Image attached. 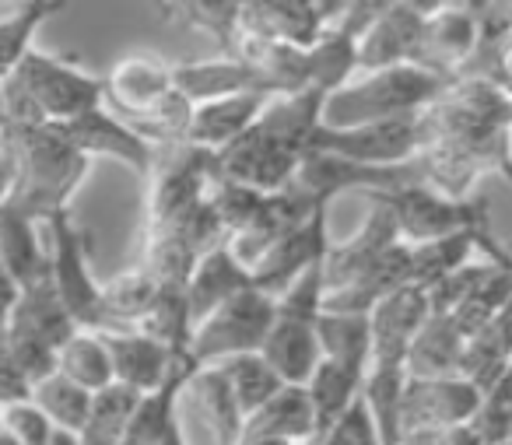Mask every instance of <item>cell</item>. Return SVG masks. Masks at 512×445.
I'll list each match as a JSON object with an SVG mask.
<instances>
[{"mask_svg":"<svg viewBox=\"0 0 512 445\" xmlns=\"http://www.w3.org/2000/svg\"><path fill=\"white\" fill-rule=\"evenodd\" d=\"M362 382H365V375L355 372V368L337 365V361H330V358L320 361L313 379L306 382L309 403H313V414H316V435L334 428V424L362 400Z\"/></svg>","mask_w":512,"mask_h":445,"instance_id":"cell-28","label":"cell"},{"mask_svg":"<svg viewBox=\"0 0 512 445\" xmlns=\"http://www.w3.org/2000/svg\"><path fill=\"white\" fill-rule=\"evenodd\" d=\"M172 81L176 92L183 95L190 106H207V102L232 99V95H249V92H267V85L249 71L246 64L232 57H207V60H183L172 64Z\"/></svg>","mask_w":512,"mask_h":445,"instance_id":"cell-19","label":"cell"},{"mask_svg":"<svg viewBox=\"0 0 512 445\" xmlns=\"http://www.w3.org/2000/svg\"><path fill=\"white\" fill-rule=\"evenodd\" d=\"M67 4L64 0H29L22 8H15L8 18H0V81H11L15 71L25 64L32 50H36V32L46 25V18L60 15Z\"/></svg>","mask_w":512,"mask_h":445,"instance_id":"cell-29","label":"cell"},{"mask_svg":"<svg viewBox=\"0 0 512 445\" xmlns=\"http://www.w3.org/2000/svg\"><path fill=\"white\" fill-rule=\"evenodd\" d=\"M477 428V435L484 438V445H502L512 438V368L491 393H484V403L477 410V417L470 421Z\"/></svg>","mask_w":512,"mask_h":445,"instance_id":"cell-38","label":"cell"},{"mask_svg":"<svg viewBox=\"0 0 512 445\" xmlns=\"http://www.w3.org/2000/svg\"><path fill=\"white\" fill-rule=\"evenodd\" d=\"M50 445H81V438L74 435V431H53V438H50Z\"/></svg>","mask_w":512,"mask_h":445,"instance_id":"cell-47","label":"cell"},{"mask_svg":"<svg viewBox=\"0 0 512 445\" xmlns=\"http://www.w3.org/2000/svg\"><path fill=\"white\" fill-rule=\"evenodd\" d=\"M320 347L323 358L337 361V365H348L355 372H369L372 358V323L369 316H351V312H320Z\"/></svg>","mask_w":512,"mask_h":445,"instance_id":"cell-32","label":"cell"},{"mask_svg":"<svg viewBox=\"0 0 512 445\" xmlns=\"http://www.w3.org/2000/svg\"><path fill=\"white\" fill-rule=\"evenodd\" d=\"M253 288V274L242 267L232 256V249L218 246L207 256H200L197 267H193L190 281H186V298H190V316H193V330L197 323H204L221 302L235 298L239 291Z\"/></svg>","mask_w":512,"mask_h":445,"instance_id":"cell-24","label":"cell"},{"mask_svg":"<svg viewBox=\"0 0 512 445\" xmlns=\"http://www.w3.org/2000/svg\"><path fill=\"white\" fill-rule=\"evenodd\" d=\"M99 333L109 351V365H113V386H123L137 396L162 386L179 358L162 340H155L144 330H99Z\"/></svg>","mask_w":512,"mask_h":445,"instance_id":"cell-18","label":"cell"},{"mask_svg":"<svg viewBox=\"0 0 512 445\" xmlns=\"http://www.w3.org/2000/svg\"><path fill=\"white\" fill-rule=\"evenodd\" d=\"M463 333L449 316H432L407 351V375L411 379H449L460 372Z\"/></svg>","mask_w":512,"mask_h":445,"instance_id":"cell-27","label":"cell"},{"mask_svg":"<svg viewBox=\"0 0 512 445\" xmlns=\"http://www.w3.org/2000/svg\"><path fill=\"white\" fill-rule=\"evenodd\" d=\"M320 316H309V312H295V309H281L274 302V323L267 333L264 354L267 365L278 372V379L285 386H302L313 379V372L323 361V347H320V333H316Z\"/></svg>","mask_w":512,"mask_h":445,"instance_id":"cell-15","label":"cell"},{"mask_svg":"<svg viewBox=\"0 0 512 445\" xmlns=\"http://www.w3.org/2000/svg\"><path fill=\"white\" fill-rule=\"evenodd\" d=\"M162 295V281L148 267H130L102 281V312H106V330H137L155 309Z\"/></svg>","mask_w":512,"mask_h":445,"instance_id":"cell-26","label":"cell"},{"mask_svg":"<svg viewBox=\"0 0 512 445\" xmlns=\"http://www.w3.org/2000/svg\"><path fill=\"white\" fill-rule=\"evenodd\" d=\"M481 39V4H432L421 36L418 67L456 78Z\"/></svg>","mask_w":512,"mask_h":445,"instance_id":"cell-13","label":"cell"},{"mask_svg":"<svg viewBox=\"0 0 512 445\" xmlns=\"http://www.w3.org/2000/svg\"><path fill=\"white\" fill-rule=\"evenodd\" d=\"M8 323L36 333V337L46 340L53 351H60V344L78 333V326H74V319L67 316L64 302L57 298V291H53L50 281L36 284V288H25L22 298L15 302V309H11Z\"/></svg>","mask_w":512,"mask_h":445,"instance_id":"cell-31","label":"cell"},{"mask_svg":"<svg viewBox=\"0 0 512 445\" xmlns=\"http://www.w3.org/2000/svg\"><path fill=\"white\" fill-rule=\"evenodd\" d=\"M502 445H512V442H502Z\"/></svg>","mask_w":512,"mask_h":445,"instance_id":"cell-54","label":"cell"},{"mask_svg":"<svg viewBox=\"0 0 512 445\" xmlns=\"http://www.w3.org/2000/svg\"><path fill=\"white\" fill-rule=\"evenodd\" d=\"M60 130L67 144L74 151L95 162V158H113V162L127 165L130 172L148 179L151 169H155V158H158V148L148 144L127 120L113 113V109L99 106L92 113H81L78 120H67V123H53Z\"/></svg>","mask_w":512,"mask_h":445,"instance_id":"cell-10","label":"cell"},{"mask_svg":"<svg viewBox=\"0 0 512 445\" xmlns=\"http://www.w3.org/2000/svg\"><path fill=\"white\" fill-rule=\"evenodd\" d=\"M274 323V298L264 291L246 288L235 298L221 302L204 323H197L190 340V358L204 365L242 358V354H260L267 333Z\"/></svg>","mask_w":512,"mask_h":445,"instance_id":"cell-7","label":"cell"},{"mask_svg":"<svg viewBox=\"0 0 512 445\" xmlns=\"http://www.w3.org/2000/svg\"><path fill=\"white\" fill-rule=\"evenodd\" d=\"M0 127L8 134V88H4V81H0Z\"/></svg>","mask_w":512,"mask_h":445,"instance_id":"cell-48","label":"cell"},{"mask_svg":"<svg viewBox=\"0 0 512 445\" xmlns=\"http://www.w3.org/2000/svg\"><path fill=\"white\" fill-rule=\"evenodd\" d=\"M0 263L11 270L18 288H36L50 281V249H46V225L18 211L15 204L0 207Z\"/></svg>","mask_w":512,"mask_h":445,"instance_id":"cell-20","label":"cell"},{"mask_svg":"<svg viewBox=\"0 0 512 445\" xmlns=\"http://www.w3.org/2000/svg\"><path fill=\"white\" fill-rule=\"evenodd\" d=\"M162 15H172V22L211 36L221 53L232 50L235 39L242 36V0H186V4L162 8Z\"/></svg>","mask_w":512,"mask_h":445,"instance_id":"cell-34","label":"cell"},{"mask_svg":"<svg viewBox=\"0 0 512 445\" xmlns=\"http://www.w3.org/2000/svg\"><path fill=\"white\" fill-rule=\"evenodd\" d=\"M211 151L193 144L158 148L155 169L148 176V225L144 232H172L183 228L204 207L214 183Z\"/></svg>","mask_w":512,"mask_h":445,"instance_id":"cell-6","label":"cell"},{"mask_svg":"<svg viewBox=\"0 0 512 445\" xmlns=\"http://www.w3.org/2000/svg\"><path fill=\"white\" fill-rule=\"evenodd\" d=\"M271 99L274 95L249 92V95H232V99H221V102H207V106H193L186 144L218 155L221 148L239 141V137L264 116V109Z\"/></svg>","mask_w":512,"mask_h":445,"instance_id":"cell-21","label":"cell"},{"mask_svg":"<svg viewBox=\"0 0 512 445\" xmlns=\"http://www.w3.org/2000/svg\"><path fill=\"white\" fill-rule=\"evenodd\" d=\"M0 445H15V438L8 435V428H4V421H0Z\"/></svg>","mask_w":512,"mask_h":445,"instance_id":"cell-50","label":"cell"},{"mask_svg":"<svg viewBox=\"0 0 512 445\" xmlns=\"http://www.w3.org/2000/svg\"><path fill=\"white\" fill-rule=\"evenodd\" d=\"M57 372L71 379L74 386L88 389L92 396L106 393L113 386V365H109V351L102 344L99 330H78L67 337L57 351Z\"/></svg>","mask_w":512,"mask_h":445,"instance_id":"cell-30","label":"cell"},{"mask_svg":"<svg viewBox=\"0 0 512 445\" xmlns=\"http://www.w3.org/2000/svg\"><path fill=\"white\" fill-rule=\"evenodd\" d=\"M106 81V109H113L120 120L134 123L144 120L148 113H155L172 92H176V81H172V64L148 53H137V57H123L120 64L109 74H102Z\"/></svg>","mask_w":512,"mask_h":445,"instance_id":"cell-16","label":"cell"},{"mask_svg":"<svg viewBox=\"0 0 512 445\" xmlns=\"http://www.w3.org/2000/svg\"><path fill=\"white\" fill-rule=\"evenodd\" d=\"M214 368H221L225 382L232 386V396L239 400L246 421L264 407L267 400H274V396L285 389V382H281L278 372L267 365L264 354H242V358L221 361V365H214Z\"/></svg>","mask_w":512,"mask_h":445,"instance_id":"cell-35","label":"cell"},{"mask_svg":"<svg viewBox=\"0 0 512 445\" xmlns=\"http://www.w3.org/2000/svg\"><path fill=\"white\" fill-rule=\"evenodd\" d=\"M137 400H141V396L123 386H109L106 393L95 396L85 428L78 431L81 445H120L123 435H127V424H130V414H134Z\"/></svg>","mask_w":512,"mask_h":445,"instance_id":"cell-37","label":"cell"},{"mask_svg":"<svg viewBox=\"0 0 512 445\" xmlns=\"http://www.w3.org/2000/svg\"><path fill=\"white\" fill-rule=\"evenodd\" d=\"M446 445H484L474 424H460V428H446Z\"/></svg>","mask_w":512,"mask_h":445,"instance_id":"cell-44","label":"cell"},{"mask_svg":"<svg viewBox=\"0 0 512 445\" xmlns=\"http://www.w3.org/2000/svg\"><path fill=\"white\" fill-rule=\"evenodd\" d=\"M183 403H190L200 414V421L207 424L214 445H239L242 431H246V414H242L239 400L232 396V386L225 382L221 368L204 365L190 375L186 382Z\"/></svg>","mask_w":512,"mask_h":445,"instance_id":"cell-23","label":"cell"},{"mask_svg":"<svg viewBox=\"0 0 512 445\" xmlns=\"http://www.w3.org/2000/svg\"><path fill=\"white\" fill-rule=\"evenodd\" d=\"M369 204H372L369 218H365V225L358 228L351 239L330 242L327 263H323V270H327V291H337V288H344V284L358 281V277L369 274L393 246H400V232H397V221H393L390 207L376 204V200H369Z\"/></svg>","mask_w":512,"mask_h":445,"instance_id":"cell-17","label":"cell"},{"mask_svg":"<svg viewBox=\"0 0 512 445\" xmlns=\"http://www.w3.org/2000/svg\"><path fill=\"white\" fill-rule=\"evenodd\" d=\"M365 200L390 207L404 246H425V242L453 239V235L463 232L491 235V200L481 197V193L467 200H453L428 190V186H407V190L376 193V197Z\"/></svg>","mask_w":512,"mask_h":445,"instance_id":"cell-5","label":"cell"},{"mask_svg":"<svg viewBox=\"0 0 512 445\" xmlns=\"http://www.w3.org/2000/svg\"><path fill=\"white\" fill-rule=\"evenodd\" d=\"M512 368V347L509 340L498 333V326L491 323L488 330L474 333V337L463 340V354H460V379L474 382L481 393H491L498 382L509 375Z\"/></svg>","mask_w":512,"mask_h":445,"instance_id":"cell-33","label":"cell"},{"mask_svg":"<svg viewBox=\"0 0 512 445\" xmlns=\"http://www.w3.org/2000/svg\"><path fill=\"white\" fill-rule=\"evenodd\" d=\"M498 176H502V179H505V183H509V186H512V155H509V158H505V162H502V165H498Z\"/></svg>","mask_w":512,"mask_h":445,"instance_id":"cell-49","label":"cell"},{"mask_svg":"<svg viewBox=\"0 0 512 445\" xmlns=\"http://www.w3.org/2000/svg\"><path fill=\"white\" fill-rule=\"evenodd\" d=\"M484 403V393L474 382L449 375V379H411L404 393V410H400V428L421 431V428H460L477 417Z\"/></svg>","mask_w":512,"mask_h":445,"instance_id":"cell-11","label":"cell"},{"mask_svg":"<svg viewBox=\"0 0 512 445\" xmlns=\"http://www.w3.org/2000/svg\"><path fill=\"white\" fill-rule=\"evenodd\" d=\"M8 88V130L43 127V123H67L81 113L106 106V81L85 71L71 57L32 50Z\"/></svg>","mask_w":512,"mask_h":445,"instance_id":"cell-2","label":"cell"},{"mask_svg":"<svg viewBox=\"0 0 512 445\" xmlns=\"http://www.w3.org/2000/svg\"><path fill=\"white\" fill-rule=\"evenodd\" d=\"M330 242H334L330 239V207H320L306 225H299L292 235H285L264 260L249 270L253 274V288L271 298H281L309 267L327 260Z\"/></svg>","mask_w":512,"mask_h":445,"instance_id":"cell-14","label":"cell"},{"mask_svg":"<svg viewBox=\"0 0 512 445\" xmlns=\"http://www.w3.org/2000/svg\"><path fill=\"white\" fill-rule=\"evenodd\" d=\"M8 151L15 158V193L11 204L36 218L39 225L71 211L74 193L85 183L88 162L81 151L60 137L57 127H15L8 130Z\"/></svg>","mask_w":512,"mask_h":445,"instance_id":"cell-1","label":"cell"},{"mask_svg":"<svg viewBox=\"0 0 512 445\" xmlns=\"http://www.w3.org/2000/svg\"><path fill=\"white\" fill-rule=\"evenodd\" d=\"M22 298V288H18V281L11 277V270L0 263V309H15V302Z\"/></svg>","mask_w":512,"mask_h":445,"instance_id":"cell-42","label":"cell"},{"mask_svg":"<svg viewBox=\"0 0 512 445\" xmlns=\"http://www.w3.org/2000/svg\"><path fill=\"white\" fill-rule=\"evenodd\" d=\"M509 442H512V438H509Z\"/></svg>","mask_w":512,"mask_h":445,"instance_id":"cell-55","label":"cell"},{"mask_svg":"<svg viewBox=\"0 0 512 445\" xmlns=\"http://www.w3.org/2000/svg\"><path fill=\"white\" fill-rule=\"evenodd\" d=\"M400 445H446V431H435V428L407 431V435L400 438Z\"/></svg>","mask_w":512,"mask_h":445,"instance_id":"cell-43","label":"cell"},{"mask_svg":"<svg viewBox=\"0 0 512 445\" xmlns=\"http://www.w3.org/2000/svg\"><path fill=\"white\" fill-rule=\"evenodd\" d=\"M11 193H15V158H11V151L4 148L0 151V207L8 204Z\"/></svg>","mask_w":512,"mask_h":445,"instance_id":"cell-41","label":"cell"},{"mask_svg":"<svg viewBox=\"0 0 512 445\" xmlns=\"http://www.w3.org/2000/svg\"><path fill=\"white\" fill-rule=\"evenodd\" d=\"M428 8L432 4H407V0L379 4L376 18L365 25L362 39H358V74L418 64Z\"/></svg>","mask_w":512,"mask_h":445,"instance_id":"cell-9","label":"cell"},{"mask_svg":"<svg viewBox=\"0 0 512 445\" xmlns=\"http://www.w3.org/2000/svg\"><path fill=\"white\" fill-rule=\"evenodd\" d=\"M8 319H11V312H8V309H0V333L8 330Z\"/></svg>","mask_w":512,"mask_h":445,"instance_id":"cell-51","label":"cell"},{"mask_svg":"<svg viewBox=\"0 0 512 445\" xmlns=\"http://www.w3.org/2000/svg\"><path fill=\"white\" fill-rule=\"evenodd\" d=\"M8 148V134H4V127H0V151Z\"/></svg>","mask_w":512,"mask_h":445,"instance_id":"cell-52","label":"cell"},{"mask_svg":"<svg viewBox=\"0 0 512 445\" xmlns=\"http://www.w3.org/2000/svg\"><path fill=\"white\" fill-rule=\"evenodd\" d=\"M449 78L428 71V67L407 64L390 71L358 74L344 88H337L323 106V127H365V123L400 120V116H418L439 102Z\"/></svg>","mask_w":512,"mask_h":445,"instance_id":"cell-3","label":"cell"},{"mask_svg":"<svg viewBox=\"0 0 512 445\" xmlns=\"http://www.w3.org/2000/svg\"><path fill=\"white\" fill-rule=\"evenodd\" d=\"M29 400L36 403L46 417H50L53 428L74 431V435H78V431L85 428L88 410H92L95 396L88 393V389L74 386V382L64 379L60 372H53L50 379H43V382H36V386H32Z\"/></svg>","mask_w":512,"mask_h":445,"instance_id":"cell-36","label":"cell"},{"mask_svg":"<svg viewBox=\"0 0 512 445\" xmlns=\"http://www.w3.org/2000/svg\"><path fill=\"white\" fill-rule=\"evenodd\" d=\"M495 326H498V333H502V337L509 340V347H512V295H509V302H505V309L498 312Z\"/></svg>","mask_w":512,"mask_h":445,"instance_id":"cell-45","label":"cell"},{"mask_svg":"<svg viewBox=\"0 0 512 445\" xmlns=\"http://www.w3.org/2000/svg\"><path fill=\"white\" fill-rule=\"evenodd\" d=\"M309 445H383V438H379V428H376V421H372L365 400H358L334 428L316 435Z\"/></svg>","mask_w":512,"mask_h":445,"instance_id":"cell-40","label":"cell"},{"mask_svg":"<svg viewBox=\"0 0 512 445\" xmlns=\"http://www.w3.org/2000/svg\"><path fill=\"white\" fill-rule=\"evenodd\" d=\"M505 88H509V92H512V78H509V85H505Z\"/></svg>","mask_w":512,"mask_h":445,"instance_id":"cell-53","label":"cell"},{"mask_svg":"<svg viewBox=\"0 0 512 445\" xmlns=\"http://www.w3.org/2000/svg\"><path fill=\"white\" fill-rule=\"evenodd\" d=\"M341 8L344 4H320V0H242V29L271 43L309 50L341 15Z\"/></svg>","mask_w":512,"mask_h":445,"instance_id":"cell-12","label":"cell"},{"mask_svg":"<svg viewBox=\"0 0 512 445\" xmlns=\"http://www.w3.org/2000/svg\"><path fill=\"white\" fill-rule=\"evenodd\" d=\"M432 319V302L428 291L418 284L393 291L386 302H379L372 309V354H393V358H407L414 337L421 333V326Z\"/></svg>","mask_w":512,"mask_h":445,"instance_id":"cell-22","label":"cell"},{"mask_svg":"<svg viewBox=\"0 0 512 445\" xmlns=\"http://www.w3.org/2000/svg\"><path fill=\"white\" fill-rule=\"evenodd\" d=\"M0 421L8 428V435L15 438V445H50L53 424L43 410L32 400H15V403H0Z\"/></svg>","mask_w":512,"mask_h":445,"instance_id":"cell-39","label":"cell"},{"mask_svg":"<svg viewBox=\"0 0 512 445\" xmlns=\"http://www.w3.org/2000/svg\"><path fill=\"white\" fill-rule=\"evenodd\" d=\"M155 445H186V435H183V421L176 424V428H169L162 438H158Z\"/></svg>","mask_w":512,"mask_h":445,"instance_id":"cell-46","label":"cell"},{"mask_svg":"<svg viewBox=\"0 0 512 445\" xmlns=\"http://www.w3.org/2000/svg\"><path fill=\"white\" fill-rule=\"evenodd\" d=\"M242 438H278V442L309 445L316 438V414L302 386H285L246 421Z\"/></svg>","mask_w":512,"mask_h":445,"instance_id":"cell-25","label":"cell"},{"mask_svg":"<svg viewBox=\"0 0 512 445\" xmlns=\"http://www.w3.org/2000/svg\"><path fill=\"white\" fill-rule=\"evenodd\" d=\"M425 113L383 120V123H365V127H344V130L320 127L313 144H309V151H323V155L344 158V162H355V165H372V169L407 165L428 144Z\"/></svg>","mask_w":512,"mask_h":445,"instance_id":"cell-8","label":"cell"},{"mask_svg":"<svg viewBox=\"0 0 512 445\" xmlns=\"http://www.w3.org/2000/svg\"><path fill=\"white\" fill-rule=\"evenodd\" d=\"M46 249H50V284L74 326L106 330L102 277L92 267V232L74 218V211L46 221Z\"/></svg>","mask_w":512,"mask_h":445,"instance_id":"cell-4","label":"cell"}]
</instances>
